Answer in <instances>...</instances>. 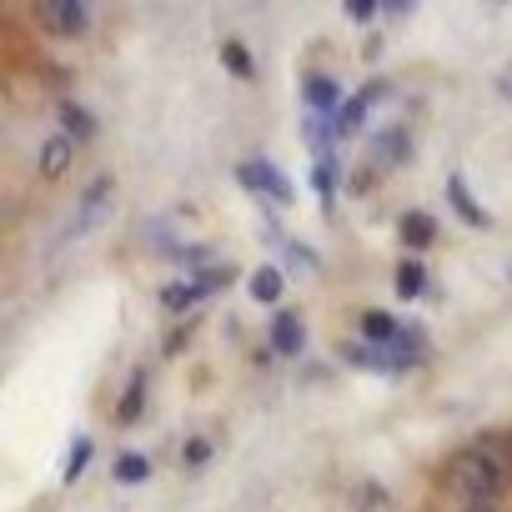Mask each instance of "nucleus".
<instances>
[{"mask_svg": "<svg viewBox=\"0 0 512 512\" xmlns=\"http://www.w3.org/2000/svg\"><path fill=\"white\" fill-rule=\"evenodd\" d=\"M36 16H41V26L56 31V36H81V31L91 26V11L76 6V0H46Z\"/></svg>", "mask_w": 512, "mask_h": 512, "instance_id": "2", "label": "nucleus"}, {"mask_svg": "<svg viewBox=\"0 0 512 512\" xmlns=\"http://www.w3.org/2000/svg\"><path fill=\"white\" fill-rule=\"evenodd\" d=\"M467 512H497V507H492V502H477V507H467Z\"/></svg>", "mask_w": 512, "mask_h": 512, "instance_id": "27", "label": "nucleus"}, {"mask_svg": "<svg viewBox=\"0 0 512 512\" xmlns=\"http://www.w3.org/2000/svg\"><path fill=\"white\" fill-rule=\"evenodd\" d=\"M302 91H307V106H312V116H332V111H337V101H342L337 81H332V76H322V71H312V76L302 81Z\"/></svg>", "mask_w": 512, "mask_h": 512, "instance_id": "5", "label": "nucleus"}, {"mask_svg": "<svg viewBox=\"0 0 512 512\" xmlns=\"http://www.w3.org/2000/svg\"><path fill=\"white\" fill-rule=\"evenodd\" d=\"M372 151H377V161H382V166H402V161L412 156V146H407V131H397V126H387V131L372 141Z\"/></svg>", "mask_w": 512, "mask_h": 512, "instance_id": "7", "label": "nucleus"}, {"mask_svg": "<svg viewBox=\"0 0 512 512\" xmlns=\"http://www.w3.org/2000/svg\"><path fill=\"white\" fill-rule=\"evenodd\" d=\"M106 196H111V176H96V181L86 186L81 206H76V226H71V231H86V226H96V211L106 206Z\"/></svg>", "mask_w": 512, "mask_h": 512, "instance_id": "6", "label": "nucleus"}, {"mask_svg": "<svg viewBox=\"0 0 512 512\" xmlns=\"http://www.w3.org/2000/svg\"><path fill=\"white\" fill-rule=\"evenodd\" d=\"M432 236H437V226H432V216H427V211H407V216H402V241H407L412 251L432 246Z\"/></svg>", "mask_w": 512, "mask_h": 512, "instance_id": "11", "label": "nucleus"}, {"mask_svg": "<svg viewBox=\"0 0 512 512\" xmlns=\"http://www.w3.org/2000/svg\"><path fill=\"white\" fill-rule=\"evenodd\" d=\"M196 302H206V287L201 282H171V287H161V307L166 312H191Z\"/></svg>", "mask_w": 512, "mask_h": 512, "instance_id": "9", "label": "nucleus"}, {"mask_svg": "<svg viewBox=\"0 0 512 512\" xmlns=\"http://www.w3.org/2000/svg\"><path fill=\"white\" fill-rule=\"evenodd\" d=\"M141 402H146V372H136V377L126 382V397H121V407H116L121 427H131V422L141 417Z\"/></svg>", "mask_w": 512, "mask_h": 512, "instance_id": "13", "label": "nucleus"}, {"mask_svg": "<svg viewBox=\"0 0 512 512\" xmlns=\"http://www.w3.org/2000/svg\"><path fill=\"white\" fill-rule=\"evenodd\" d=\"M206 457H211V442L206 437H191L186 442V467H206Z\"/></svg>", "mask_w": 512, "mask_h": 512, "instance_id": "25", "label": "nucleus"}, {"mask_svg": "<svg viewBox=\"0 0 512 512\" xmlns=\"http://www.w3.org/2000/svg\"><path fill=\"white\" fill-rule=\"evenodd\" d=\"M507 477V462H502V442H482L472 452H457L442 472V487L452 497H462V512L477 507V502H492V492L502 487Z\"/></svg>", "mask_w": 512, "mask_h": 512, "instance_id": "1", "label": "nucleus"}, {"mask_svg": "<svg viewBox=\"0 0 512 512\" xmlns=\"http://www.w3.org/2000/svg\"><path fill=\"white\" fill-rule=\"evenodd\" d=\"M282 251L292 256V267H297V272H317V251H312V246H302V241H287Z\"/></svg>", "mask_w": 512, "mask_h": 512, "instance_id": "24", "label": "nucleus"}, {"mask_svg": "<svg viewBox=\"0 0 512 512\" xmlns=\"http://www.w3.org/2000/svg\"><path fill=\"white\" fill-rule=\"evenodd\" d=\"M221 61H226V71H231V76H251V71H256V66H251V51H246L241 41H226Z\"/></svg>", "mask_w": 512, "mask_h": 512, "instance_id": "19", "label": "nucleus"}, {"mask_svg": "<svg viewBox=\"0 0 512 512\" xmlns=\"http://www.w3.org/2000/svg\"><path fill=\"white\" fill-rule=\"evenodd\" d=\"M302 136H307V146H317V151L327 156V136H332V121H327V116H322V121H317V116H307V121H302Z\"/></svg>", "mask_w": 512, "mask_h": 512, "instance_id": "22", "label": "nucleus"}, {"mask_svg": "<svg viewBox=\"0 0 512 512\" xmlns=\"http://www.w3.org/2000/svg\"><path fill=\"white\" fill-rule=\"evenodd\" d=\"M397 292H402V297H417V292H422V267H417V262H402V267H397Z\"/></svg>", "mask_w": 512, "mask_h": 512, "instance_id": "23", "label": "nucleus"}, {"mask_svg": "<svg viewBox=\"0 0 512 512\" xmlns=\"http://www.w3.org/2000/svg\"><path fill=\"white\" fill-rule=\"evenodd\" d=\"M447 201L457 206V216H462L467 226H487V211L467 196V181H462V176H452V181H447Z\"/></svg>", "mask_w": 512, "mask_h": 512, "instance_id": "10", "label": "nucleus"}, {"mask_svg": "<svg viewBox=\"0 0 512 512\" xmlns=\"http://www.w3.org/2000/svg\"><path fill=\"white\" fill-rule=\"evenodd\" d=\"M251 297H256V302H277V297H282V272H277V267H262V272L251 277Z\"/></svg>", "mask_w": 512, "mask_h": 512, "instance_id": "15", "label": "nucleus"}, {"mask_svg": "<svg viewBox=\"0 0 512 512\" xmlns=\"http://www.w3.org/2000/svg\"><path fill=\"white\" fill-rule=\"evenodd\" d=\"M91 452H96V447H91V437H76V442H71V452H66V482H76V477L86 472Z\"/></svg>", "mask_w": 512, "mask_h": 512, "instance_id": "18", "label": "nucleus"}, {"mask_svg": "<svg viewBox=\"0 0 512 512\" xmlns=\"http://www.w3.org/2000/svg\"><path fill=\"white\" fill-rule=\"evenodd\" d=\"M146 472H151V462L141 452H121L116 457V482H146Z\"/></svg>", "mask_w": 512, "mask_h": 512, "instance_id": "17", "label": "nucleus"}, {"mask_svg": "<svg viewBox=\"0 0 512 512\" xmlns=\"http://www.w3.org/2000/svg\"><path fill=\"white\" fill-rule=\"evenodd\" d=\"M236 176H241V186H251V191H267V196H277L282 206L297 196V191H292V181H287V176H282L272 161H246Z\"/></svg>", "mask_w": 512, "mask_h": 512, "instance_id": "3", "label": "nucleus"}, {"mask_svg": "<svg viewBox=\"0 0 512 512\" xmlns=\"http://www.w3.org/2000/svg\"><path fill=\"white\" fill-rule=\"evenodd\" d=\"M397 327H402V322H392L387 312H367V317H362V337H367L372 347H387V342H397Z\"/></svg>", "mask_w": 512, "mask_h": 512, "instance_id": "12", "label": "nucleus"}, {"mask_svg": "<svg viewBox=\"0 0 512 512\" xmlns=\"http://www.w3.org/2000/svg\"><path fill=\"white\" fill-rule=\"evenodd\" d=\"M71 146H76L71 136H51V141L41 146V176H46V181H56V176L71 166Z\"/></svg>", "mask_w": 512, "mask_h": 512, "instance_id": "8", "label": "nucleus"}, {"mask_svg": "<svg viewBox=\"0 0 512 512\" xmlns=\"http://www.w3.org/2000/svg\"><path fill=\"white\" fill-rule=\"evenodd\" d=\"M352 497H357V512H392V507H387V492H382L377 482H362Z\"/></svg>", "mask_w": 512, "mask_h": 512, "instance_id": "20", "label": "nucleus"}, {"mask_svg": "<svg viewBox=\"0 0 512 512\" xmlns=\"http://www.w3.org/2000/svg\"><path fill=\"white\" fill-rule=\"evenodd\" d=\"M372 11H377V6H372V0H347V16H352L357 26H362V21H367Z\"/></svg>", "mask_w": 512, "mask_h": 512, "instance_id": "26", "label": "nucleus"}, {"mask_svg": "<svg viewBox=\"0 0 512 512\" xmlns=\"http://www.w3.org/2000/svg\"><path fill=\"white\" fill-rule=\"evenodd\" d=\"M61 126H66V136H71V141H91V136H96V121H91L81 106H71V101L61 106Z\"/></svg>", "mask_w": 512, "mask_h": 512, "instance_id": "14", "label": "nucleus"}, {"mask_svg": "<svg viewBox=\"0 0 512 512\" xmlns=\"http://www.w3.org/2000/svg\"><path fill=\"white\" fill-rule=\"evenodd\" d=\"M302 342H307L302 317H297V312H277V317H272V347H277L282 357H297V352H302Z\"/></svg>", "mask_w": 512, "mask_h": 512, "instance_id": "4", "label": "nucleus"}, {"mask_svg": "<svg viewBox=\"0 0 512 512\" xmlns=\"http://www.w3.org/2000/svg\"><path fill=\"white\" fill-rule=\"evenodd\" d=\"M367 101H372L367 91H362V96H352V101L342 106V116H337V126H342V131H357V126H362V116H367Z\"/></svg>", "mask_w": 512, "mask_h": 512, "instance_id": "21", "label": "nucleus"}, {"mask_svg": "<svg viewBox=\"0 0 512 512\" xmlns=\"http://www.w3.org/2000/svg\"><path fill=\"white\" fill-rule=\"evenodd\" d=\"M312 186H317L322 201H332V191H337V161L332 156H317L312 161Z\"/></svg>", "mask_w": 512, "mask_h": 512, "instance_id": "16", "label": "nucleus"}]
</instances>
